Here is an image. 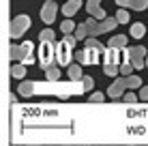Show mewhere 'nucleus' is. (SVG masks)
Listing matches in <instances>:
<instances>
[{
  "label": "nucleus",
  "mask_w": 148,
  "mask_h": 146,
  "mask_svg": "<svg viewBox=\"0 0 148 146\" xmlns=\"http://www.w3.org/2000/svg\"><path fill=\"white\" fill-rule=\"evenodd\" d=\"M92 82H95V80L90 77V75H84V77H82V90H84V93H86V90H90Z\"/></svg>",
  "instance_id": "obj_26"
},
{
  "label": "nucleus",
  "mask_w": 148,
  "mask_h": 146,
  "mask_svg": "<svg viewBox=\"0 0 148 146\" xmlns=\"http://www.w3.org/2000/svg\"><path fill=\"white\" fill-rule=\"evenodd\" d=\"M32 49H34V43L30 41H24V43H13L9 47V58L13 62H22V64H28V62H34V56H32Z\"/></svg>",
  "instance_id": "obj_3"
},
{
  "label": "nucleus",
  "mask_w": 148,
  "mask_h": 146,
  "mask_svg": "<svg viewBox=\"0 0 148 146\" xmlns=\"http://www.w3.org/2000/svg\"><path fill=\"white\" fill-rule=\"evenodd\" d=\"M45 75H47V80H52V82L60 80V69H58V64H56V67H49L47 71H45Z\"/></svg>",
  "instance_id": "obj_22"
},
{
  "label": "nucleus",
  "mask_w": 148,
  "mask_h": 146,
  "mask_svg": "<svg viewBox=\"0 0 148 146\" xmlns=\"http://www.w3.org/2000/svg\"><path fill=\"white\" fill-rule=\"evenodd\" d=\"M39 64L47 71L49 67H56V47L54 43H41L39 45Z\"/></svg>",
  "instance_id": "obj_5"
},
{
  "label": "nucleus",
  "mask_w": 148,
  "mask_h": 146,
  "mask_svg": "<svg viewBox=\"0 0 148 146\" xmlns=\"http://www.w3.org/2000/svg\"><path fill=\"white\" fill-rule=\"evenodd\" d=\"M129 58H131V64H133L135 69H144V60L148 58L146 54V47L144 45H131L129 47Z\"/></svg>",
  "instance_id": "obj_8"
},
{
  "label": "nucleus",
  "mask_w": 148,
  "mask_h": 146,
  "mask_svg": "<svg viewBox=\"0 0 148 146\" xmlns=\"http://www.w3.org/2000/svg\"><path fill=\"white\" fill-rule=\"evenodd\" d=\"M11 75L15 80L26 77V64H13V67H11Z\"/></svg>",
  "instance_id": "obj_17"
},
{
  "label": "nucleus",
  "mask_w": 148,
  "mask_h": 146,
  "mask_svg": "<svg viewBox=\"0 0 148 146\" xmlns=\"http://www.w3.org/2000/svg\"><path fill=\"white\" fill-rule=\"evenodd\" d=\"M28 28H30V17L28 15H15L11 19V30H9V34H11V39H19Z\"/></svg>",
  "instance_id": "obj_6"
},
{
  "label": "nucleus",
  "mask_w": 148,
  "mask_h": 146,
  "mask_svg": "<svg viewBox=\"0 0 148 146\" xmlns=\"http://www.w3.org/2000/svg\"><path fill=\"white\" fill-rule=\"evenodd\" d=\"M103 73L108 75V77H116V75L120 73V67L118 64H103Z\"/></svg>",
  "instance_id": "obj_20"
},
{
  "label": "nucleus",
  "mask_w": 148,
  "mask_h": 146,
  "mask_svg": "<svg viewBox=\"0 0 148 146\" xmlns=\"http://www.w3.org/2000/svg\"><path fill=\"white\" fill-rule=\"evenodd\" d=\"M60 30H62L64 34H75L77 26H75V22H71V19H64V22L60 24Z\"/></svg>",
  "instance_id": "obj_19"
},
{
  "label": "nucleus",
  "mask_w": 148,
  "mask_h": 146,
  "mask_svg": "<svg viewBox=\"0 0 148 146\" xmlns=\"http://www.w3.org/2000/svg\"><path fill=\"white\" fill-rule=\"evenodd\" d=\"M144 32H146V28H144V24H140V22H135L133 26H131V37L133 39H142L144 37Z\"/></svg>",
  "instance_id": "obj_18"
},
{
  "label": "nucleus",
  "mask_w": 148,
  "mask_h": 146,
  "mask_svg": "<svg viewBox=\"0 0 148 146\" xmlns=\"http://www.w3.org/2000/svg\"><path fill=\"white\" fill-rule=\"evenodd\" d=\"M125 62H131L129 58V47H122V49H116V47H108L103 54V64H125Z\"/></svg>",
  "instance_id": "obj_4"
},
{
  "label": "nucleus",
  "mask_w": 148,
  "mask_h": 146,
  "mask_svg": "<svg viewBox=\"0 0 148 146\" xmlns=\"http://www.w3.org/2000/svg\"><path fill=\"white\" fill-rule=\"evenodd\" d=\"M39 39H41V43H54L56 34H54V30H52V28H45V30H41Z\"/></svg>",
  "instance_id": "obj_16"
},
{
  "label": "nucleus",
  "mask_w": 148,
  "mask_h": 146,
  "mask_svg": "<svg viewBox=\"0 0 148 146\" xmlns=\"http://www.w3.org/2000/svg\"><path fill=\"white\" fill-rule=\"evenodd\" d=\"M69 77L71 80H82L84 75H82V67L79 64H71L69 67Z\"/></svg>",
  "instance_id": "obj_21"
},
{
  "label": "nucleus",
  "mask_w": 148,
  "mask_h": 146,
  "mask_svg": "<svg viewBox=\"0 0 148 146\" xmlns=\"http://www.w3.org/2000/svg\"><path fill=\"white\" fill-rule=\"evenodd\" d=\"M34 90H37V84L34 82H22L19 84V95L22 97H32Z\"/></svg>",
  "instance_id": "obj_14"
},
{
  "label": "nucleus",
  "mask_w": 148,
  "mask_h": 146,
  "mask_svg": "<svg viewBox=\"0 0 148 146\" xmlns=\"http://www.w3.org/2000/svg\"><path fill=\"white\" fill-rule=\"evenodd\" d=\"M110 47H116V49H122V47H127V37L125 34H116V37H112L110 39Z\"/></svg>",
  "instance_id": "obj_15"
},
{
  "label": "nucleus",
  "mask_w": 148,
  "mask_h": 146,
  "mask_svg": "<svg viewBox=\"0 0 148 146\" xmlns=\"http://www.w3.org/2000/svg\"><path fill=\"white\" fill-rule=\"evenodd\" d=\"M125 88H129V86H127V77H125V75H120V77L110 86V99H118V97H122Z\"/></svg>",
  "instance_id": "obj_12"
},
{
  "label": "nucleus",
  "mask_w": 148,
  "mask_h": 146,
  "mask_svg": "<svg viewBox=\"0 0 148 146\" xmlns=\"http://www.w3.org/2000/svg\"><path fill=\"white\" fill-rule=\"evenodd\" d=\"M133 69H135V67H133V64H131V62H125V64H120V75H125V77H129Z\"/></svg>",
  "instance_id": "obj_25"
},
{
  "label": "nucleus",
  "mask_w": 148,
  "mask_h": 146,
  "mask_svg": "<svg viewBox=\"0 0 148 146\" xmlns=\"http://www.w3.org/2000/svg\"><path fill=\"white\" fill-rule=\"evenodd\" d=\"M140 99H142V101H148V86H142V93H140Z\"/></svg>",
  "instance_id": "obj_29"
},
{
  "label": "nucleus",
  "mask_w": 148,
  "mask_h": 146,
  "mask_svg": "<svg viewBox=\"0 0 148 146\" xmlns=\"http://www.w3.org/2000/svg\"><path fill=\"white\" fill-rule=\"evenodd\" d=\"M116 19H118V24H127L129 22V11H127V9H120V11L116 13Z\"/></svg>",
  "instance_id": "obj_24"
},
{
  "label": "nucleus",
  "mask_w": 148,
  "mask_h": 146,
  "mask_svg": "<svg viewBox=\"0 0 148 146\" xmlns=\"http://www.w3.org/2000/svg\"><path fill=\"white\" fill-rule=\"evenodd\" d=\"M105 49H108V47H105L103 43H99L95 37H90V39L84 41V47L75 54V60H77L79 64H97V62L103 60Z\"/></svg>",
  "instance_id": "obj_2"
},
{
  "label": "nucleus",
  "mask_w": 148,
  "mask_h": 146,
  "mask_svg": "<svg viewBox=\"0 0 148 146\" xmlns=\"http://www.w3.org/2000/svg\"><path fill=\"white\" fill-rule=\"evenodd\" d=\"M79 9H82V0H67V2H64V7L60 9V11L67 15V17H71V15H75Z\"/></svg>",
  "instance_id": "obj_13"
},
{
  "label": "nucleus",
  "mask_w": 148,
  "mask_h": 146,
  "mask_svg": "<svg viewBox=\"0 0 148 146\" xmlns=\"http://www.w3.org/2000/svg\"><path fill=\"white\" fill-rule=\"evenodd\" d=\"M56 15H58V4H56V0H47V2L43 4V9H41V19H43L45 24H54Z\"/></svg>",
  "instance_id": "obj_9"
},
{
  "label": "nucleus",
  "mask_w": 148,
  "mask_h": 146,
  "mask_svg": "<svg viewBox=\"0 0 148 146\" xmlns=\"http://www.w3.org/2000/svg\"><path fill=\"white\" fill-rule=\"evenodd\" d=\"M86 11L90 13V17L99 19V22L108 19V17H105V11L101 9V0H88V2H86Z\"/></svg>",
  "instance_id": "obj_10"
},
{
  "label": "nucleus",
  "mask_w": 148,
  "mask_h": 146,
  "mask_svg": "<svg viewBox=\"0 0 148 146\" xmlns=\"http://www.w3.org/2000/svg\"><path fill=\"white\" fill-rule=\"evenodd\" d=\"M88 99H90V103H103L105 101V95L103 93H92Z\"/></svg>",
  "instance_id": "obj_27"
},
{
  "label": "nucleus",
  "mask_w": 148,
  "mask_h": 146,
  "mask_svg": "<svg viewBox=\"0 0 148 146\" xmlns=\"http://www.w3.org/2000/svg\"><path fill=\"white\" fill-rule=\"evenodd\" d=\"M116 4L122 9H133V11H146L148 0H116Z\"/></svg>",
  "instance_id": "obj_11"
},
{
  "label": "nucleus",
  "mask_w": 148,
  "mask_h": 146,
  "mask_svg": "<svg viewBox=\"0 0 148 146\" xmlns=\"http://www.w3.org/2000/svg\"><path fill=\"white\" fill-rule=\"evenodd\" d=\"M146 67H148V58H146Z\"/></svg>",
  "instance_id": "obj_30"
},
{
  "label": "nucleus",
  "mask_w": 148,
  "mask_h": 146,
  "mask_svg": "<svg viewBox=\"0 0 148 146\" xmlns=\"http://www.w3.org/2000/svg\"><path fill=\"white\" fill-rule=\"evenodd\" d=\"M137 97H140V95H135V93H127L122 99H125L127 103H135V101H137Z\"/></svg>",
  "instance_id": "obj_28"
},
{
  "label": "nucleus",
  "mask_w": 148,
  "mask_h": 146,
  "mask_svg": "<svg viewBox=\"0 0 148 146\" xmlns=\"http://www.w3.org/2000/svg\"><path fill=\"white\" fill-rule=\"evenodd\" d=\"M127 86H129V88H140L142 86V77H137V75H129V77H127Z\"/></svg>",
  "instance_id": "obj_23"
},
{
  "label": "nucleus",
  "mask_w": 148,
  "mask_h": 146,
  "mask_svg": "<svg viewBox=\"0 0 148 146\" xmlns=\"http://www.w3.org/2000/svg\"><path fill=\"white\" fill-rule=\"evenodd\" d=\"M56 62L62 64V67H71L73 64V47L67 45L64 41H60L58 47H56Z\"/></svg>",
  "instance_id": "obj_7"
},
{
  "label": "nucleus",
  "mask_w": 148,
  "mask_h": 146,
  "mask_svg": "<svg viewBox=\"0 0 148 146\" xmlns=\"http://www.w3.org/2000/svg\"><path fill=\"white\" fill-rule=\"evenodd\" d=\"M116 26H118V19H116V17H108V19H103V22L90 17V19H86L84 24L77 26V30H75V39H77V41H86V39H90V37L110 32V30H114Z\"/></svg>",
  "instance_id": "obj_1"
}]
</instances>
